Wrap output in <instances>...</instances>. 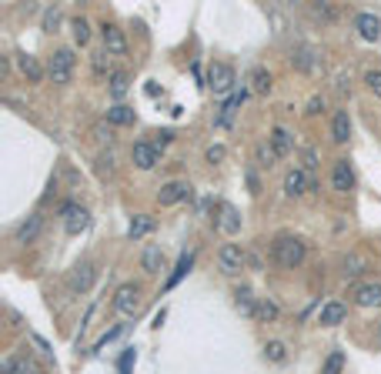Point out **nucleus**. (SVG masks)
<instances>
[{"label":"nucleus","instance_id":"7","mask_svg":"<svg viewBox=\"0 0 381 374\" xmlns=\"http://www.w3.org/2000/svg\"><path fill=\"white\" fill-rule=\"evenodd\" d=\"M294 67L301 71V74H321L324 71V60H321V54L315 50V47H308V44H301V47H294Z\"/></svg>","mask_w":381,"mask_h":374},{"label":"nucleus","instance_id":"32","mask_svg":"<svg viewBox=\"0 0 381 374\" xmlns=\"http://www.w3.org/2000/svg\"><path fill=\"white\" fill-rule=\"evenodd\" d=\"M368 271V261L361 254H348L345 257V278H358Z\"/></svg>","mask_w":381,"mask_h":374},{"label":"nucleus","instance_id":"24","mask_svg":"<svg viewBox=\"0 0 381 374\" xmlns=\"http://www.w3.org/2000/svg\"><path fill=\"white\" fill-rule=\"evenodd\" d=\"M134 120H138L134 107H127V104L107 107V124H110V127H127V124H134Z\"/></svg>","mask_w":381,"mask_h":374},{"label":"nucleus","instance_id":"41","mask_svg":"<svg viewBox=\"0 0 381 374\" xmlns=\"http://www.w3.org/2000/svg\"><path fill=\"white\" fill-rule=\"evenodd\" d=\"M171 141H174V131H168V127H164V131H157V134H154L151 144H154L157 150H164V148L171 144Z\"/></svg>","mask_w":381,"mask_h":374},{"label":"nucleus","instance_id":"1","mask_svg":"<svg viewBox=\"0 0 381 374\" xmlns=\"http://www.w3.org/2000/svg\"><path fill=\"white\" fill-rule=\"evenodd\" d=\"M271 257H275L278 268L294 271V268H301V264H305L308 244L301 238H294V234H278L275 244H271Z\"/></svg>","mask_w":381,"mask_h":374},{"label":"nucleus","instance_id":"19","mask_svg":"<svg viewBox=\"0 0 381 374\" xmlns=\"http://www.w3.org/2000/svg\"><path fill=\"white\" fill-rule=\"evenodd\" d=\"M345 317H348V308H345L341 301H328V304L321 308L318 324H324V328H335V324H341Z\"/></svg>","mask_w":381,"mask_h":374},{"label":"nucleus","instance_id":"23","mask_svg":"<svg viewBox=\"0 0 381 374\" xmlns=\"http://www.w3.org/2000/svg\"><path fill=\"white\" fill-rule=\"evenodd\" d=\"M348 137H351L348 110H335V117H331V141H335V144H348Z\"/></svg>","mask_w":381,"mask_h":374},{"label":"nucleus","instance_id":"36","mask_svg":"<svg viewBox=\"0 0 381 374\" xmlns=\"http://www.w3.org/2000/svg\"><path fill=\"white\" fill-rule=\"evenodd\" d=\"M258 317H261V321H275V317H278V304H275V301H261V304H258Z\"/></svg>","mask_w":381,"mask_h":374},{"label":"nucleus","instance_id":"40","mask_svg":"<svg viewBox=\"0 0 381 374\" xmlns=\"http://www.w3.org/2000/svg\"><path fill=\"white\" fill-rule=\"evenodd\" d=\"M107 57H110L107 50H97V54H94V74H97V77L107 74Z\"/></svg>","mask_w":381,"mask_h":374},{"label":"nucleus","instance_id":"15","mask_svg":"<svg viewBox=\"0 0 381 374\" xmlns=\"http://www.w3.org/2000/svg\"><path fill=\"white\" fill-rule=\"evenodd\" d=\"M41 227H44V217H41V214L24 217V221L14 227V244H34L37 234H41Z\"/></svg>","mask_w":381,"mask_h":374},{"label":"nucleus","instance_id":"13","mask_svg":"<svg viewBox=\"0 0 381 374\" xmlns=\"http://www.w3.org/2000/svg\"><path fill=\"white\" fill-rule=\"evenodd\" d=\"M247 94H251V87H241V90H234L228 101H224V107H221V114H217V127H231V120H234V114L241 110V104L247 101Z\"/></svg>","mask_w":381,"mask_h":374},{"label":"nucleus","instance_id":"29","mask_svg":"<svg viewBox=\"0 0 381 374\" xmlns=\"http://www.w3.org/2000/svg\"><path fill=\"white\" fill-rule=\"evenodd\" d=\"M191 264H194V251H187V254H181V261H178V268L171 271V278H168V291L174 285H178V281H181L184 274H187V271H191Z\"/></svg>","mask_w":381,"mask_h":374},{"label":"nucleus","instance_id":"6","mask_svg":"<svg viewBox=\"0 0 381 374\" xmlns=\"http://www.w3.org/2000/svg\"><path fill=\"white\" fill-rule=\"evenodd\" d=\"M244 261H247V257H244L241 244H221V251H217V271H221V274H228V278L241 274Z\"/></svg>","mask_w":381,"mask_h":374},{"label":"nucleus","instance_id":"22","mask_svg":"<svg viewBox=\"0 0 381 374\" xmlns=\"http://www.w3.org/2000/svg\"><path fill=\"white\" fill-rule=\"evenodd\" d=\"M258 304L261 301L251 294V287H238V291H234V308H238L244 317H258Z\"/></svg>","mask_w":381,"mask_h":374},{"label":"nucleus","instance_id":"39","mask_svg":"<svg viewBox=\"0 0 381 374\" xmlns=\"http://www.w3.org/2000/svg\"><path fill=\"white\" fill-rule=\"evenodd\" d=\"M365 84H368V90H371L375 97H381V71H368V74H365Z\"/></svg>","mask_w":381,"mask_h":374},{"label":"nucleus","instance_id":"43","mask_svg":"<svg viewBox=\"0 0 381 374\" xmlns=\"http://www.w3.org/2000/svg\"><path fill=\"white\" fill-rule=\"evenodd\" d=\"M117 334H124V324H117V328H110L104 334V338H101V341H97V347H94V351H101V347L107 345V341H114V338H117Z\"/></svg>","mask_w":381,"mask_h":374},{"label":"nucleus","instance_id":"21","mask_svg":"<svg viewBox=\"0 0 381 374\" xmlns=\"http://www.w3.org/2000/svg\"><path fill=\"white\" fill-rule=\"evenodd\" d=\"M141 268L148 271V274H161V271H164V251H161V244H148V247H144Z\"/></svg>","mask_w":381,"mask_h":374},{"label":"nucleus","instance_id":"42","mask_svg":"<svg viewBox=\"0 0 381 374\" xmlns=\"http://www.w3.org/2000/svg\"><path fill=\"white\" fill-rule=\"evenodd\" d=\"M321 110H324V97H318V94H315V97L308 101L305 114H308V117H315V114H321Z\"/></svg>","mask_w":381,"mask_h":374},{"label":"nucleus","instance_id":"17","mask_svg":"<svg viewBox=\"0 0 381 374\" xmlns=\"http://www.w3.org/2000/svg\"><path fill=\"white\" fill-rule=\"evenodd\" d=\"M331 187L341 191V194H348L354 187V171H351L348 161H335V167H331Z\"/></svg>","mask_w":381,"mask_h":374},{"label":"nucleus","instance_id":"25","mask_svg":"<svg viewBox=\"0 0 381 374\" xmlns=\"http://www.w3.org/2000/svg\"><path fill=\"white\" fill-rule=\"evenodd\" d=\"M217 227L224 234H238L241 231V217H238V210L231 208V204H221V221H217Z\"/></svg>","mask_w":381,"mask_h":374},{"label":"nucleus","instance_id":"20","mask_svg":"<svg viewBox=\"0 0 381 374\" xmlns=\"http://www.w3.org/2000/svg\"><path fill=\"white\" fill-rule=\"evenodd\" d=\"M17 67H20V74L27 77L31 84H41L44 80V67H41V60L37 57H31V54H17Z\"/></svg>","mask_w":381,"mask_h":374},{"label":"nucleus","instance_id":"34","mask_svg":"<svg viewBox=\"0 0 381 374\" xmlns=\"http://www.w3.org/2000/svg\"><path fill=\"white\" fill-rule=\"evenodd\" d=\"M275 161H278V150L271 148V141H261L258 144V164L261 167H275Z\"/></svg>","mask_w":381,"mask_h":374},{"label":"nucleus","instance_id":"5","mask_svg":"<svg viewBox=\"0 0 381 374\" xmlns=\"http://www.w3.org/2000/svg\"><path fill=\"white\" fill-rule=\"evenodd\" d=\"M61 217H64V231L77 238V234H84L87 227H91V210L80 208V204H64L61 208Z\"/></svg>","mask_w":381,"mask_h":374},{"label":"nucleus","instance_id":"45","mask_svg":"<svg viewBox=\"0 0 381 374\" xmlns=\"http://www.w3.org/2000/svg\"><path fill=\"white\" fill-rule=\"evenodd\" d=\"M94 137H97V141H107V144H110V141H114V131H110V124H101V127H94Z\"/></svg>","mask_w":381,"mask_h":374},{"label":"nucleus","instance_id":"16","mask_svg":"<svg viewBox=\"0 0 381 374\" xmlns=\"http://www.w3.org/2000/svg\"><path fill=\"white\" fill-rule=\"evenodd\" d=\"M354 30H358V37L368 41V44H375L381 37V20L375 14H358L354 17Z\"/></svg>","mask_w":381,"mask_h":374},{"label":"nucleus","instance_id":"11","mask_svg":"<svg viewBox=\"0 0 381 374\" xmlns=\"http://www.w3.org/2000/svg\"><path fill=\"white\" fill-rule=\"evenodd\" d=\"M351 301L358 308H381V285L378 281H365V285L351 287Z\"/></svg>","mask_w":381,"mask_h":374},{"label":"nucleus","instance_id":"8","mask_svg":"<svg viewBox=\"0 0 381 374\" xmlns=\"http://www.w3.org/2000/svg\"><path fill=\"white\" fill-rule=\"evenodd\" d=\"M191 197V184L187 180H168L161 191H157V204L161 208H174V204H181Z\"/></svg>","mask_w":381,"mask_h":374},{"label":"nucleus","instance_id":"9","mask_svg":"<svg viewBox=\"0 0 381 374\" xmlns=\"http://www.w3.org/2000/svg\"><path fill=\"white\" fill-rule=\"evenodd\" d=\"M131 161H134L138 171H154L157 161H161V150L154 148L151 141H138V144L131 148Z\"/></svg>","mask_w":381,"mask_h":374},{"label":"nucleus","instance_id":"38","mask_svg":"<svg viewBox=\"0 0 381 374\" xmlns=\"http://www.w3.org/2000/svg\"><path fill=\"white\" fill-rule=\"evenodd\" d=\"M97 174H101V178H104V174H114V154H110V150L97 157Z\"/></svg>","mask_w":381,"mask_h":374},{"label":"nucleus","instance_id":"4","mask_svg":"<svg viewBox=\"0 0 381 374\" xmlns=\"http://www.w3.org/2000/svg\"><path fill=\"white\" fill-rule=\"evenodd\" d=\"M238 87V77H234V67L231 64H211V71H208V90L217 94V97H231Z\"/></svg>","mask_w":381,"mask_h":374},{"label":"nucleus","instance_id":"14","mask_svg":"<svg viewBox=\"0 0 381 374\" xmlns=\"http://www.w3.org/2000/svg\"><path fill=\"white\" fill-rule=\"evenodd\" d=\"M311 191V174L301 171V167H291L288 174H285V194L288 197H301Z\"/></svg>","mask_w":381,"mask_h":374},{"label":"nucleus","instance_id":"35","mask_svg":"<svg viewBox=\"0 0 381 374\" xmlns=\"http://www.w3.org/2000/svg\"><path fill=\"white\" fill-rule=\"evenodd\" d=\"M315 167H318V150L305 148V150H301V171H308V174H311Z\"/></svg>","mask_w":381,"mask_h":374},{"label":"nucleus","instance_id":"37","mask_svg":"<svg viewBox=\"0 0 381 374\" xmlns=\"http://www.w3.org/2000/svg\"><path fill=\"white\" fill-rule=\"evenodd\" d=\"M204 157H208V164H221V161L228 157V150H224V144H211Z\"/></svg>","mask_w":381,"mask_h":374},{"label":"nucleus","instance_id":"48","mask_svg":"<svg viewBox=\"0 0 381 374\" xmlns=\"http://www.w3.org/2000/svg\"><path fill=\"white\" fill-rule=\"evenodd\" d=\"M378 341H381V324H378Z\"/></svg>","mask_w":381,"mask_h":374},{"label":"nucleus","instance_id":"12","mask_svg":"<svg viewBox=\"0 0 381 374\" xmlns=\"http://www.w3.org/2000/svg\"><path fill=\"white\" fill-rule=\"evenodd\" d=\"M101 37H104V50L110 57H124L127 54V37H124V30L117 24H104L101 27Z\"/></svg>","mask_w":381,"mask_h":374},{"label":"nucleus","instance_id":"44","mask_svg":"<svg viewBox=\"0 0 381 374\" xmlns=\"http://www.w3.org/2000/svg\"><path fill=\"white\" fill-rule=\"evenodd\" d=\"M57 24H61V14H57V10H47L44 14V30H57Z\"/></svg>","mask_w":381,"mask_h":374},{"label":"nucleus","instance_id":"18","mask_svg":"<svg viewBox=\"0 0 381 374\" xmlns=\"http://www.w3.org/2000/svg\"><path fill=\"white\" fill-rule=\"evenodd\" d=\"M127 90H131V74L127 71H110V77H107V94L121 104L124 97H127Z\"/></svg>","mask_w":381,"mask_h":374},{"label":"nucleus","instance_id":"28","mask_svg":"<svg viewBox=\"0 0 381 374\" xmlns=\"http://www.w3.org/2000/svg\"><path fill=\"white\" fill-rule=\"evenodd\" d=\"M154 231V217H148V214H138L134 221H131V227H127V238H144V234H151Z\"/></svg>","mask_w":381,"mask_h":374},{"label":"nucleus","instance_id":"3","mask_svg":"<svg viewBox=\"0 0 381 374\" xmlns=\"http://www.w3.org/2000/svg\"><path fill=\"white\" fill-rule=\"evenodd\" d=\"M141 294H144V287L138 281H124L117 291H114V311L124 317H134L141 311Z\"/></svg>","mask_w":381,"mask_h":374},{"label":"nucleus","instance_id":"47","mask_svg":"<svg viewBox=\"0 0 381 374\" xmlns=\"http://www.w3.org/2000/svg\"><path fill=\"white\" fill-rule=\"evenodd\" d=\"M247 184H251V194H258V191H261V184H258V174H254V171L247 174Z\"/></svg>","mask_w":381,"mask_h":374},{"label":"nucleus","instance_id":"31","mask_svg":"<svg viewBox=\"0 0 381 374\" xmlns=\"http://www.w3.org/2000/svg\"><path fill=\"white\" fill-rule=\"evenodd\" d=\"M71 34H74V44H87L91 41V24L84 20V17H77V20H71Z\"/></svg>","mask_w":381,"mask_h":374},{"label":"nucleus","instance_id":"2","mask_svg":"<svg viewBox=\"0 0 381 374\" xmlns=\"http://www.w3.org/2000/svg\"><path fill=\"white\" fill-rule=\"evenodd\" d=\"M74 67H77V57L71 47H61V50H54L50 60H47V77L54 80V84H71V77H74Z\"/></svg>","mask_w":381,"mask_h":374},{"label":"nucleus","instance_id":"26","mask_svg":"<svg viewBox=\"0 0 381 374\" xmlns=\"http://www.w3.org/2000/svg\"><path fill=\"white\" fill-rule=\"evenodd\" d=\"M271 148L278 150V157H285V154H291V150H294L291 131H285V127H275V131H271Z\"/></svg>","mask_w":381,"mask_h":374},{"label":"nucleus","instance_id":"33","mask_svg":"<svg viewBox=\"0 0 381 374\" xmlns=\"http://www.w3.org/2000/svg\"><path fill=\"white\" fill-rule=\"evenodd\" d=\"M345 371V354L341 351H331L328 358H324V364H321V374H341Z\"/></svg>","mask_w":381,"mask_h":374},{"label":"nucleus","instance_id":"46","mask_svg":"<svg viewBox=\"0 0 381 374\" xmlns=\"http://www.w3.org/2000/svg\"><path fill=\"white\" fill-rule=\"evenodd\" d=\"M131 361H134V347H127V351H124V358H121V374L131 371Z\"/></svg>","mask_w":381,"mask_h":374},{"label":"nucleus","instance_id":"27","mask_svg":"<svg viewBox=\"0 0 381 374\" xmlns=\"http://www.w3.org/2000/svg\"><path fill=\"white\" fill-rule=\"evenodd\" d=\"M271 74L264 71V67H254L251 71V94H271Z\"/></svg>","mask_w":381,"mask_h":374},{"label":"nucleus","instance_id":"30","mask_svg":"<svg viewBox=\"0 0 381 374\" xmlns=\"http://www.w3.org/2000/svg\"><path fill=\"white\" fill-rule=\"evenodd\" d=\"M264 358L275 361V364H285V361H288V347H285V341H268V345H264Z\"/></svg>","mask_w":381,"mask_h":374},{"label":"nucleus","instance_id":"10","mask_svg":"<svg viewBox=\"0 0 381 374\" xmlns=\"http://www.w3.org/2000/svg\"><path fill=\"white\" fill-rule=\"evenodd\" d=\"M94 278H97V268H94L91 261H80V264H74V271L67 274V285H71V291L84 294V291H91Z\"/></svg>","mask_w":381,"mask_h":374}]
</instances>
